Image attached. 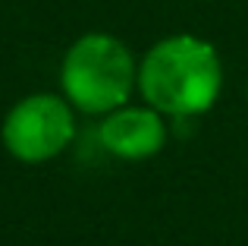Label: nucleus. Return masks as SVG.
Returning <instances> with one entry per match:
<instances>
[{
	"mask_svg": "<svg viewBox=\"0 0 248 246\" xmlns=\"http://www.w3.org/2000/svg\"><path fill=\"white\" fill-rule=\"evenodd\" d=\"M245 98H248V86H245Z\"/></svg>",
	"mask_w": 248,
	"mask_h": 246,
	"instance_id": "obj_5",
	"label": "nucleus"
},
{
	"mask_svg": "<svg viewBox=\"0 0 248 246\" xmlns=\"http://www.w3.org/2000/svg\"><path fill=\"white\" fill-rule=\"evenodd\" d=\"M76 136V114L73 105L60 95L38 92L16 101L10 107L0 129L6 152L25 164L50 161L73 142Z\"/></svg>",
	"mask_w": 248,
	"mask_h": 246,
	"instance_id": "obj_3",
	"label": "nucleus"
},
{
	"mask_svg": "<svg viewBox=\"0 0 248 246\" xmlns=\"http://www.w3.org/2000/svg\"><path fill=\"white\" fill-rule=\"evenodd\" d=\"M223 88V63L211 41L195 35H170L139 63V92L154 111L195 117L217 105Z\"/></svg>",
	"mask_w": 248,
	"mask_h": 246,
	"instance_id": "obj_1",
	"label": "nucleus"
},
{
	"mask_svg": "<svg viewBox=\"0 0 248 246\" xmlns=\"http://www.w3.org/2000/svg\"><path fill=\"white\" fill-rule=\"evenodd\" d=\"M139 82L135 57L120 38L88 32L69 44L60 67L66 101L82 114H110L123 107Z\"/></svg>",
	"mask_w": 248,
	"mask_h": 246,
	"instance_id": "obj_2",
	"label": "nucleus"
},
{
	"mask_svg": "<svg viewBox=\"0 0 248 246\" xmlns=\"http://www.w3.org/2000/svg\"><path fill=\"white\" fill-rule=\"evenodd\" d=\"M97 139L110 155L123 161H141L157 155L167 145V123L160 117V111L148 107H132L123 105L116 111H110L104 117Z\"/></svg>",
	"mask_w": 248,
	"mask_h": 246,
	"instance_id": "obj_4",
	"label": "nucleus"
}]
</instances>
